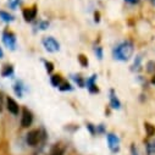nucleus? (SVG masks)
<instances>
[{"label":"nucleus","mask_w":155,"mask_h":155,"mask_svg":"<svg viewBox=\"0 0 155 155\" xmlns=\"http://www.w3.org/2000/svg\"><path fill=\"white\" fill-rule=\"evenodd\" d=\"M145 147H147L148 155L155 154V139H151L150 142H147V143H145Z\"/></svg>","instance_id":"nucleus-17"},{"label":"nucleus","mask_w":155,"mask_h":155,"mask_svg":"<svg viewBox=\"0 0 155 155\" xmlns=\"http://www.w3.org/2000/svg\"><path fill=\"white\" fill-rule=\"evenodd\" d=\"M42 43H43V47L45 48V50L49 53H56L60 50V44L54 37H44Z\"/></svg>","instance_id":"nucleus-3"},{"label":"nucleus","mask_w":155,"mask_h":155,"mask_svg":"<svg viewBox=\"0 0 155 155\" xmlns=\"http://www.w3.org/2000/svg\"><path fill=\"white\" fill-rule=\"evenodd\" d=\"M0 110H2V107H0Z\"/></svg>","instance_id":"nucleus-34"},{"label":"nucleus","mask_w":155,"mask_h":155,"mask_svg":"<svg viewBox=\"0 0 155 155\" xmlns=\"http://www.w3.org/2000/svg\"><path fill=\"white\" fill-rule=\"evenodd\" d=\"M0 20L2 21H4L5 23H10V22H14L15 21V17L11 15V14H9L8 11H0Z\"/></svg>","instance_id":"nucleus-13"},{"label":"nucleus","mask_w":155,"mask_h":155,"mask_svg":"<svg viewBox=\"0 0 155 155\" xmlns=\"http://www.w3.org/2000/svg\"><path fill=\"white\" fill-rule=\"evenodd\" d=\"M150 82H151V84H155V74L151 77V81Z\"/></svg>","instance_id":"nucleus-32"},{"label":"nucleus","mask_w":155,"mask_h":155,"mask_svg":"<svg viewBox=\"0 0 155 155\" xmlns=\"http://www.w3.org/2000/svg\"><path fill=\"white\" fill-rule=\"evenodd\" d=\"M8 4L10 6V9L16 10L18 6L22 5V0H8Z\"/></svg>","instance_id":"nucleus-18"},{"label":"nucleus","mask_w":155,"mask_h":155,"mask_svg":"<svg viewBox=\"0 0 155 155\" xmlns=\"http://www.w3.org/2000/svg\"><path fill=\"white\" fill-rule=\"evenodd\" d=\"M42 132L39 130H32L26 136V142L29 147H35L38 143L42 140Z\"/></svg>","instance_id":"nucleus-4"},{"label":"nucleus","mask_w":155,"mask_h":155,"mask_svg":"<svg viewBox=\"0 0 155 155\" xmlns=\"http://www.w3.org/2000/svg\"><path fill=\"white\" fill-rule=\"evenodd\" d=\"M134 53V44L131 41H122L112 49V56L117 61H128Z\"/></svg>","instance_id":"nucleus-1"},{"label":"nucleus","mask_w":155,"mask_h":155,"mask_svg":"<svg viewBox=\"0 0 155 155\" xmlns=\"http://www.w3.org/2000/svg\"><path fill=\"white\" fill-rule=\"evenodd\" d=\"M50 82H51V84H53L54 87L59 88L64 81H62V77H61L60 74H53V76L50 77Z\"/></svg>","instance_id":"nucleus-14"},{"label":"nucleus","mask_w":155,"mask_h":155,"mask_svg":"<svg viewBox=\"0 0 155 155\" xmlns=\"http://www.w3.org/2000/svg\"><path fill=\"white\" fill-rule=\"evenodd\" d=\"M6 109L9 110V112H11L12 115H18L20 112V106L18 104L10 97L6 98Z\"/></svg>","instance_id":"nucleus-10"},{"label":"nucleus","mask_w":155,"mask_h":155,"mask_svg":"<svg viewBox=\"0 0 155 155\" xmlns=\"http://www.w3.org/2000/svg\"><path fill=\"white\" fill-rule=\"evenodd\" d=\"M64 154V150L59 147H54L53 150H51V154L50 155H62Z\"/></svg>","instance_id":"nucleus-25"},{"label":"nucleus","mask_w":155,"mask_h":155,"mask_svg":"<svg viewBox=\"0 0 155 155\" xmlns=\"http://www.w3.org/2000/svg\"><path fill=\"white\" fill-rule=\"evenodd\" d=\"M145 67H147V72H149V73H154V72H155V61H153V60L148 61Z\"/></svg>","instance_id":"nucleus-21"},{"label":"nucleus","mask_w":155,"mask_h":155,"mask_svg":"<svg viewBox=\"0 0 155 155\" xmlns=\"http://www.w3.org/2000/svg\"><path fill=\"white\" fill-rule=\"evenodd\" d=\"M87 128L89 130V132H91L92 134H95V133H97V126H94V125H92V124H87Z\"/></svg>","instance_id":"nucleus-27"},{"label":"nucleus","mask_w":155,"mask_h":155,"mask_svg":"<svg viewBox=\"0 0 155 155\" xmlns=\"http://www.w3.org/2000/svg\"><path fill=\"white\" fill-rule=\"evenodd\" d=\"M3 43L5 44V47L10 50H15L16 49V44H17V39H16V35L14 32L5 29L3 32Z\"/></svg>","instance_id":"nucleus-2"},{"label":"nucleus","mask_w":155,"mask_h":155,"mask_svg":"<svg viewBox=\"0 0 155 155\" xmlns=\"http://www.w3.org/2000/svg\"><path fill=\"white\" fill-rule=\"evenodd\" d=\"M125 2H127V3H130V4H132V5H136V4L139 3V0H125Z\"/></svg>","instance_id":"nucleus-29"},{"label":"nucleus","mask_w":155,"mask_h":155,"mask_svg":"<svg viewBox=\"0 0 155 155\" xmlns=\"http://www.w3.org/2000/svg\"><path fill=\"white\" fill-rule=\"evenodd\" d=\"M94 54L97 55V58L99 60H101L103 59V48L101 47H95L94 48Z\"/></svg>","instance_id":"nucleus-24"},{"label":"nucleus","mask_w":155,"mask_h":155,"mask_svg":"<svg viewBox=\"0 0 155 155\" xmlns=\"http://www.w3.org/2000/svg\"><path fill=\"white\" fill-rule=\"evenodd\" d=\"M144 130H145V133H147L148 137H153L155 134V126H153L149 122H145L144 124Z\"/></svg>","instance_id":"nucleus-16"},{"label":"nucleus","mask_w":155,"mask_h":155,"mask_svg":"<svg viewBox=\"0 0 155 155\" xmlns=\"http://www.w3.org/2000/svg\"><path fill=\"white\" fill-rule=\"evenodd\" d=\"M109 99H110V106L112 107V109H115V110H119V109H121V101H120V99L117 98V95H116V92L114 91V89H110V92H109Z\"/></svg>","instance_id":"nucleus-9"},{"label":"nucleus","mask_w":155,"mask_h":155,"mask_svg":"<svg viewBox=\"0 0 155 155\" xmlns=\"http://www.w3.org/2000/svg\"><path fill=\"white\" fill-rule=\"evenodd\" d=\"M142 60H143V58H142V55H138L137 58H136V60H134V64H133V70H140V62H142Z\"/></svg>","instance_id":"nucleus-22"},{"label":"nucleus","mask_w":155,"mask_h":155,"mask_svg":"<svg viewBox=\"0 0 155 155\" xmlns=\"http://www.w3.org/2000/svg\"><path fill=\"white\" fill-rule=\"evenodd\" d=\"M14 67H12V65H5L4 67H3V71H2V76L4 77V78H8V77H12L14 76Z\"/></svg>","instance_id":"nucleus-12"},{"label":"nucleus","mask_w":155,"mask_h":155,"mask_svg":"<svg viewBox=\"0 0 155 155\" xmlns=\"http://www.w3.org/2000/svg\"><path fill=\"white\" fill-rule=\"evenodd\" d=\"M72 80L74 81V83H76L77 86L81 87V88H83V87L86 86V80L83 78L81 74H73V76H72Z\"/></svg>","instance_id":"nucleus-15"},{"label":"nucleus","mask_w":155,"mask_h":155,"mask_svg":"<svg viewBox=\"0 0 155 155\" xmlns=\"http://www.w3.org/2000/svg\"><path fill=\"white\" fill-rule=\"evenodd\" d=\"M22 16H23V18H25L26 22H32L37 17V8L35 6H32V8L23 9Z\"/></svg>","instance_id":"nucleus-8"},{"label":"nucleus","mask_w":155,"mask_h":155,"mask_svg":"<svg viewBox=\"0 0 155 155\" xmlns=\"http://www.w3.org/2000/svg\"><path fill=\"white\" fill-rule=\"evenodd\" d=\"M25 89H26V88H25L22 81H17V82L14 84V92H15V94H16L18 98H22V97H23Z\"/></svg>","instance_id":"nucleus-11"},{"label":"nucleus","mask_w":155,"mask_h":155,"mask_svg":"<svg viewBox=\"0 0 155 155\" xmlns=\"http://www.w3.org/2000/svg\"><path fill=\"white\" fill-rule=\"evenodd\" d=\"M3 58H4V51L2 48H0V59H3Z\"/></svg>","instance_id":"nucleus-31"},{"label":"nucleus","mask_w":155,"mask_h":155,"mask_svg":"<svg viewBox=\"0 0 155 155\" xmlns=\"http://www.w3.org/2000/svg\"><path fill=\"white\" fill-rule=\"evenodd\" d=\"M44 66H45V70H47L48 73H51V72L54 71V64H53V62L45 60V61H44Z\"/></svg>","instance_id":"nucleus-23"},{"label":"nucleus","mask_w":155,"mask_h":155,"mask_svg":"<svg viewBox=\"0 0 155 155\" xmlns=\"http://www.w3.org/2000/svg\"><path fill=\"white\" fill-rule=\"evenodd\" d=\"M107 138V144H109V148L112 153H117L120 150V139L119 137L114 134V133H109L106 136Z\"/></svg>","instance_id":"nucleus-5"},{"label":"nucleus","mask_w":155,"mask_h":155,"mask_svg":"<svg viewBox=\"0 0 155 155\" xmlns=\"http://www.w3.org/2000/svg\"><path fill=\"white\" fill-rule=\"evenodd\" d=\"M97 78H98V76L97 74H93V76H91V77H88V78L86 80V86H87V88H88V91L92 93V94H97V93H99V88H98V86H97Z\"/></svg>","instance_id":"nucleus-7"},{"label":"nucleus","mask_w":155,"mask_h":155,"mask_svg":"<svg viewBox=\"0 0 155 155\" xmlns=\"http://www.w3.org/2000/svg\"><path fill=\"white\" fill-rule=\"evenodd\" d=\"M38 27H39V29H42V31H45L49 27V22L48 21H39V23H38Z\"/></svg>","instance_id":"nucleus-26"},{"label":"nucleus","mask_w":155,"mask_h":155,"mask_svg":"<svg viewBox=\"0 0 155 155\" xmlns=\"http://www.w3.org/2000/svg\"><path fill=\"white\" fill-rule=\"evenodd\" d=\"M94 17H95V18H94L95 22H99V21H100V18H99L100 15H99V12H95V14H94Z\"/></svg>","instance_id":"nucleus-30"},{"label":"nucleus","mask_w":155,"mask_h":155,"mask_svg":"<svg viewBox=\"0 0 155 155\" xmlns=\"http://www.w3.org/2000/svg\"><path fill=\"white\" fill-rule=\"evenodd\" d=\"M131 155H139V154H138V150H137V148H136L134 144L131 145Z\"/></svg>","instance_id":"nucleus-28"},{"label":"nucleus","mask_w":155,"mask_h":155,"mask_svg":"<svg viewBox=\"0 0 155 155\" xmlns=\"http://www.w3.org/2000/svg\"><path fill=\"white\" fill-rule=\"evenodd\" d=\"M33 122V115L32 112L27 109V107H23L22 110V117H21V126L23 128H28Z\"/></svg>","instance_id":"nucleus-6"},{"label":"nucleus","mask_w":155,"mask_h":155,"mask_svg":"<svg viewBox=\"0 0 155 155\" xmlns=\"http://www.w3.org/2000/svg\"><path fill=\"white\" fill-rule=\"evenodd\" d=\"M59 89H60L61 92H70V91H72V89H73V87H72L68 82H62V83H61V86L59 87Z\"/></svg>","instance_id":"nucleus-20"},{"label":"nucleus","mask_w":155,"mask_h":155,"mask_svg":"<svg viewBox=\"0 0 155 155\" xmlns=\"http://www.w3.org/2000/svg\"><path fill=\"white\" fill-rule=\"evenodd\" d=\"M78 61H80L81 66H83V67H88L89 61H88V59H87V56H86V55L80 54V55H78Z\"/></svg>","instance_id":"nucleus-19"},{"label":"nucleus","mask_w":155,"mask_h":155,"mask_svg":"<svg viewBox=\"0 0 155 155\" xmlns=\"http://www.w3.org/2000/svg\"><path fill=\"white\" fill-rule=\"evenodd\" d=\"M149 2L151 3V5H153V6H155V0H149Z\"/></svg>","instance_id":"nucleus-33"}]
</instances>
